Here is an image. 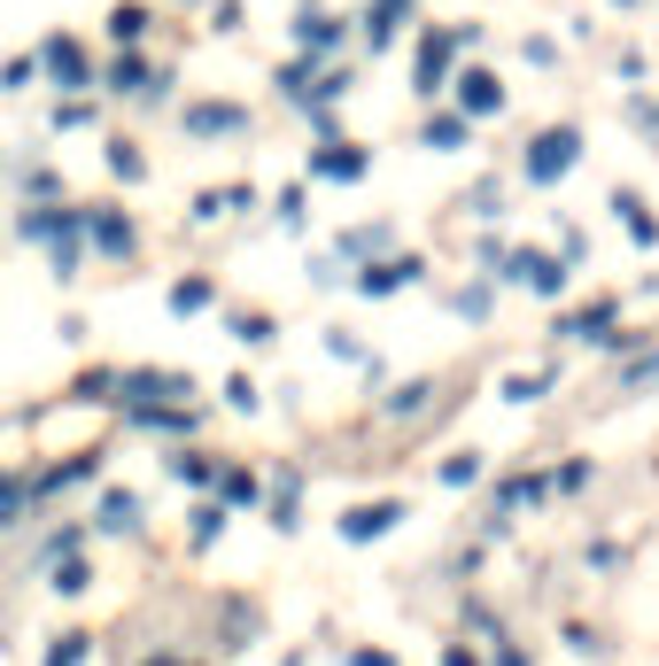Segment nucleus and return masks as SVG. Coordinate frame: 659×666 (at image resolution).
Returning a JSON list of instances; mask_svg holds the SVG:
<instances>
[{
  "label": "nucleus",
  "mask_w": 659,
  "mask_h": 666,
  "mask_svg": "<svg viewBox=\"0 0 659 666\" xmlns=\"http://www.w3.org/2000/svg\"><path fill=\"white\" fill-rule=\"evenodd\" d=\"M272 520H280V527H295V480H280V488H272Z\"/></svg>",
  "instance_id": "2f4dec72"
},
{
  "label": "nucleus",
  "mask_w": 659,
  "mask_h": 666,
  "mask_svg": "<svg viewBox=\"0 0 659 666\" xmlns=\"http://www.w3.org/2000/svg\"><path fill=\"white\" fill-rule=\"evenodd\" d=\"M187 132H202V140H210V132H249V109H233V102H195V109H187Z\"/></svg>",
  "instance_id": "9d476101"
},
{
  "label": "nucleus",
  "mask_w": 659,
  "mask_h": 666,
  "mask_svg": "<svg viewBox=\"0 0 659 666\" xmlns=\"http://www.w3.org/2000/svg\"><path fill=\"white\" fill-rule=\"evenodd\" d=\"M109 32H117V39H125V47H132V39H140V32H148V9H117V16H109Z\"/></svg>",
  "instance_id": "cd10ccee"
},
{
  "label": "nucleus",
  "mask_w": 659,
  "mask_h": 666,
  "mask_svg": "<svg viewBox=\"0 0 659 666\" xmlns=\"http://www.w3.org/2000/svg\"><path fill=\"white\" fill-rule=\"evenodd\" d=\"M217 527H225V504H202V512H195V543H210Z\"/></svg>",
  "instance_id": "72a5a7b5"
},
{
  "label": "nucleus",
  "mask_w": 659,
  "mask_h": 666,
  "mask_svg": "<svg viewBox=\"0 0 659 666\" xmlns=\"http://www.w3.org/2000/svg\"><path fill=\"white\" fill-rule=\"evenodd\" d=\"M443 480H450V488H473V480H481V450H458V457H443Z\"/></svg>",
  "instance_id": "aec40b11"
},
{
  "label": "nucleus",
  "mask_w": 659,
  "mask_h": 666,
  "mask_svg": "<svg viewBox=\"0 0 659 666\" xmlns=\"http://www.w3.org/2000/svg\"><path fill=\"white\" fill-rule=\"evenodd\" d=\"M47 70L62 78V86H86V55H78V39H47Z\"/></svg>",
  "instance_id": "dca6fc26"
},
{
  "label": "nucleus",
  "mask_w": 659,
  "mask_h": 666,
  "mask_svg": "<svg viewBox=\"0 0 659 666\" xmlns=\"http://www.w3.org/2000/svg\"><path fill=\"white\" fill-rule=\"evenodd\" d=\"M350 666H396L388 651H350Z\"/></svg>",
  "instance_id": "e433bc0d"
},
{
  "label": "nucleus",
  "mask_w": 659,
  "mask_h": 666,
  "mask_svg": "<svg viewBox=\"0 0 659 666\" xmlns=\"http://www.w3.org/2000/svg\"><path fill=\"white\" fill-rule=\"evenodd\" d=\"M473 217H505V187H497V179L473 187Z\"/></svg>",
  "instance_id": "bb28decb"
},
{
  "label": "nucleus",
  "mask_w": 659,
  "mask_h": 666,
  "mask_svg": "<svg viewBox=\"0 0 659 666\" xmlns=\"http://www.w3.org/2000/svg\"><path fill=\"white\" fill-rule=\"evenodd\" d=\"M420 140H427L435 155H458V147L473 140V117H466V109H443V117H427V132H420Z\"/></svg>",
  "instance_id": "f8f14e48"
},
{
  "label": "nucleus",
  "mask_w": 659,
  "mask_h": 666,
  "mask_svg": "<svg viewBox=\"0 0 659 666\" xmlns=\"http://www.w3.org/2000/svg\"><path fill=\"white\" fill-rule=\"evenodd\" d=\"M443 666H481V658H473V651H458V643H450V651H443Z\"/></svg>",
  "instance_id": "4c0bfd02"
},
{
  "label": "nucleus",
  "mask_w": 659,
  "mask_h": 666,
  "mask_svg": "<svg viewBox=\"0 0 659 666\" xmlns=\"http://www.w3.org/2000/svg\"><path fill=\"white\" fill-rule=\"evenodd\" d=\"M148 86H155L148 62H132V55H125V62H117V94H148Z\"/></svg>",
  "instance_id": "393cba45"
},
{
  "label": "nucleus",
  "mask_w": 659,
  "mask_h": 666,
  "mask_svg": "<svg viewBox=\"0 0 659 666\" xmlns=\"http://www.w3.org/2000/svg\"><path fill=\"white\" fill-rule=\"evenodd\" d=\"M396 520H403V504H357V512H342V543H373Z\"/></svg>",
  "instance_id": "1a4fd4ad"
},
{
  "label": "nucleus",
  "mask_w": 659,
  "mask_h": 666,
  "mask_svg": "<svg viewBox=\"0 0 659 666\" xmlns=\"http://www.w3.org/2000/svg\"><path fill=\"white\" fill-rule=\"evenodd\" d=\"M373 248H388V225H357V233H342V257H373Z\"/></svg>",
  "instance_id": "4be33fe9"
},
{
  "label": "nucleus",
  "mask_w": 659,
  "mask_h": 666,
  "mask_svg": "<svg viewBox=\"0 0 659 666\" xmlns=\"http://www.w3.org/2000/svg\"><path fill=\"white\" fill-rule=\"evenodd\" d=\"M574 163H582V132H574V124L536 132V147H528V187H558Z\"/></svg>",
  "instance_id": "f03ea898"
},
{
  "label": "nucleus",
  "mask_w": 659,
  "mask_h": 666,
  "mask_svg": "<svg viewBox=\"0 0 659 666\" xmlns=\"http://www.w3.org/2000/svg\"><path fill=\"white\" fill-rule=\"evenodd\" d=\"M551 388H558V372H513V380H505L497 395H505V403H543Z\"/></svg>",
  "instance_id": "a211bd4d"
},
{
  "label": "nucleus",
  "mask_w": 659,
  "mask_h": 666,
  "mask_svg": "<svg viewBox=\"0 0 659 666\" xmlns=\"http://www.w3.org/2000/svg\"><path fill=\"white\" fill-rule=\"evenodd\" d=\"M109 171H117V179H140L148 163H140V147H132V140H117V147H109Z\"/></svg>",
  "instance_id": "a878e982"
},
{
  "label": "nucleus",
  "mask_w": 659,
  "mask_h": 666,
  "mask_svg": "<svg viewBox=\"0 0 659 666\" xmlns=\"http://www.w3.org/2000/svg\"><path fill=\"white\" fill-rule=\"evenodd\" d=\"M411 16V0H373V16H365V39H373V55L396 39V24Z\"/></svg>",
  "instance_id": "2eb2a0df"
},
{
  "label": "nucleus",
  "mask_w": 659,
  "mask_h": 666,
  "mask_svg": "<svg viewBox=\"0 0 659 666\" xmlns=\"http://www.w3.org/2000/svg\"><path fill=\"white\" fill-rule=\"evenodd\" d=\"M117 388H125L140 411H148V403H172V395H187V372H125Z\"/></svg>",
  "instance_id": "6e6552de"
},
{
  "label": "nucleus",
  "mask_w": 659,
  "mask_h": 666,
  "mask_svg": "<svg viewBox=\"0 0 659 666\" xmlns=\"http://www.w3.org/2000/svg\"><path fill=\"white\" fill-rule=\"evenodd\" d=\"M427 395H435V380H411V388L388 395V411H396V419H411V411H427Z\"/></svg>",
  "instance_id": "412c9836"
},
{
  "label": "nucleus",
  "mask_w": 659,
  "mask_h": 666,
  "mask_svg": "<svg viewBox=\"0 0 659 666\" xmlns=\"http://www.w3.org/2000/svg\"><path fill=\"white\" fill-rule=\"evenodd\" d=\"M613 318H621V302H590V310H566V318H558V333H574V342H605Z\"/></svg>",
  "instance_id": "9b49d317"
},
{
  "label": "nucleus",
  "mask_w": 659,
  "mask_h": 666,
  "mask_svg": "<svg viewBox=\"0 0 659 666\" xmlns=\"http://www.w3.org/2000/svg\"><path fill=\"white\" fill-rule=\"evenodd\" d=\"M497 280H520V287H536V295H566V264L543 257V248H505Z\"/></svg>",
  "instance_id": "7ed1b4c3"
},
{
  "label": "nucleus",
  "mask_w": 659,
  "mask_h": 666,
  "mask_svg": "<svg viewBox=\"0 0 659 666\" xmlns=\"http://www.w3.org/2000/svg\"><path fill=\"white\" fill-rule=\"evenodd\" d=\"M102 527H109V535H132V527H140V504H132L125 488H117V496H102Z\"/></svg>",
  "instance_id": "6ab92c4d"
},
{
  "label": "nucleus",
  "mask_w": 659,
  "mask_h": 666,
  "mask_svg": "<svg viewBox=\"0 0 659 666\" xmlns=\"http://www.w3.org/2000/svg\"><path fill=\"white\" fill-rule=\"evenodd\" d=\"M86 473H94V457H70V465H55L39 488H70V480H86Z\"/></svg>",
  "instance_id": "c756f323"
},
{
  "label": "nucleus",
  "mask_w": 659,
  "mask_h": 666,
  "mask_svg": "<svg viewBox=\"0 0 659 666\" xmlns=\"http://www.w3.org/2000/svg\"><path fill=\"white\" fill-rule=\"evenodd\" d=\"M613 210H621V225H628L636 248H659V217L644 210V194H613Z\"/></svg>",
  "instance_id": "ddd939ff"
},
{
  "label": "nucleus",
  "mask_w": 659,
  "mask_h": 666,
  "mask_svg": "<svg viewBox=\"0 0 659 666\" xmlns=\"http://www.w3.org/2000/svg\"><path fill=\"white\" fill-rule=\"evenodd\" d=\"M310 171H318V179H365V171H373V155L350 147V140H326V147L310 155Z\"/></svg>",
  "instance_id": "423d86ee"
},
{
  "label": "nucleus",
  "mask_w": 659,
  "mask_h": 666,
  "mask_svg": "<svg viewBox=\"0 0 659 666\" xmlns=\"http://www.w3.org/2000/svg\"><path fill=\"white\" fill-rule=\"evenodd\" d=\"M172 473H179V480H195V488H210V480H217V465H210V457H172Z\"/></svg>",
  "instance_id": "c85d7f7f"
},
{
  "label": "nucleus",
  "mask_w": 659,
  "mask_h": 666,
  "mask_svg": "<svg viewBox=\"0 0 659 666\" xmlns=\"http://www.w3.org/2000/svg\"><path fill=\"white\" fill-rule=\"evenodd\" d=\"M450 86H458V109H466V117H505V86H497V70H458Z\"/></svg>",
  "instance_id": "39448f33"
},
{
  "label": "nucleus",
  "mask_w": 659,
  "mask_h": 666,
  "mask_svg": "<svg viewBox=\"0 0 659 666\" xmlns=\"http://www.w3.org/2000/svg\"><path fill=\"white\" fill-rule=\"evenodd\" d=\"M566 651H582V658H598L605 643H598V628H582V620H574V628H566Z\"/></svg>",
  "instance_id": "7c9ffc66"
},
{
  "label": "nucleus",
  "mask_w": 659,
  "mask_h": 666,
  "mask_svg": "<svg viewBox=\"0 0 659 666\" xmlns=\"http://www.w3.org/2000/svg\"><path fill=\"white\" fill-rule=\"evenodd\" d=\"M172 310H210V280H179L172 287Z\"/></svg>",
  "instance_id": "b1692460"
},
{
  "label": "nucleus",
  "mask_w": 659,
  "mask_h": 666,
  "mask_svg": "<svg viewBox=\"0 0 659 666\" xmlns=\"http://www.w3.org/2000/svg\"><path fill=\"white\" fill-rule=\"evenodd\" d=\"M644 388H659V357H636V365L621 372V395H644Z\"/></svg>",
  "instance_id": "5701e85b"
},
{
  "label": "nucleus",
  "mask_w": 659,
  "mask_h": 666,
  "mask_svg": "<svg viewBox=\"0 0 659 666\" xmlns=\"http://www.w3.org/2000/svg\"><path fill=\"white\" fill-rule=\"evenodd\" d=\"M481 39V24H450V32H427L420 39V94L435 102V94H450V62H458V47H473Z\"/></svg>",
  "instance_id": "f257e3e1"
},
{
  "label": "nucleus",
  "mask_w": 659,
  "mask_h": 666,
  "mask_svg": "<svg viewBox=\"0 0 659 666\" xmlns=\"http://www.w3.org/2000/svg\"><path fill=\"white\" fill-rule=\"evenodd\" d=\"M411 280H427V264H420V257H396V264H365V272H357V295H396V287H411Z\"/></svg>",
  "instance_id": "0eeeda50"
},
{
  "label": "nucleus",
  "mask_w": 659,
  "mask_h": 666,
  "mask_svg": "<svg viewBox=\"0 0 659 666\" xmlns=\"http://www.w3.org/2000/svg\"><path fill=\"white\" fill-rule=\"evenodd\" d=\"M24 233L55 248V272H78V217H70V210H32Z\"/></svg>",
  "instance_id": "20e7f679"
},
{
  "label": "nucleus",
  "mask_w": 659,
  "mask_h": 666,
  "mask_svg": "<svg viewBox=\"0 0 659 666\" xmlns=\"http://www.w3.org/2000/svg\"><path fill=\"white\" fill-rule=\"evenodd\" d=\"M458 318H489V287H466L458 295Z\"/></svg>",
  "instance_id": "f704fd0d"
},
{
  "label": "nucleus",
  "mask_w": 659,
  "mask_h": 666,
  "mask_svg": "<svg viewBox=\"0 0 659 666\" xmlns=\"http://www.w3.org/2000/svg\"><path fill=\"white\" fill-rule=\"evenodd\" d=\"M78 225H86L102 248H109V257H125V248H132V225L117 217V210H86V217H78Z\"/></svg>",
  "instance_id": "4468645a"
},
{
  "label": "nucleus",
  "mask_w": 659,
  "mask_h": 666,
  "mask_svg": "<svg viewBox=\"0 0 659 666\" xmlns=\"http://www.w3.org/2000/svg\"><path fill=\"white\" fill-rule=\"evenodd\" d=\"M78 658H86V635H62V643L47 651V666H78Z\"/></svg>",
  "instance_id": "473e14b6"
},
{
  "label": "nucleus",
  "mask_w": 659,
  "mask_h": 666,
  "mask_svg": "<svg viewBox=\"0 0 659 666\" xmlns=\"http://www.w3.org/2000/svg\"><path fill=\"white\" fill-rule=\"evenodd\" d=\"M295 39H303V55H334V47H342V24H334V16H303Z\"/></svg>",
  "instance_id": "f3484780"
},
{
  "label": "nucleus",
  "mask_w": 659,
  "mask_h": 666,
  "mask_svg": "<svg viewBox=\"0 0 659 666\" xmlns=\"http://www.w3.org/2000/svg\"><path fill=\"white\" fill-rule=\"evenodd\" d=\"M497 666H536V658H528L520 643H505V635H497Z\"/></svg>",
  "instance_id": "c9c22d12"
},
{
  "label": "nucleus",
  "mask_w": 659,
  "mask_h": 666,
  "mask_svg": "<svg viewBox=\"0 0 659 666\" xmlns=\"http://www.w3.org/2000/svg\"><path fill=\"white\" fill-rule=\"evenodd\" d=\"M148 666H179V658H148Z\"/></svg>",
  "instance_id": "58836bf2"
}]
</instances>
